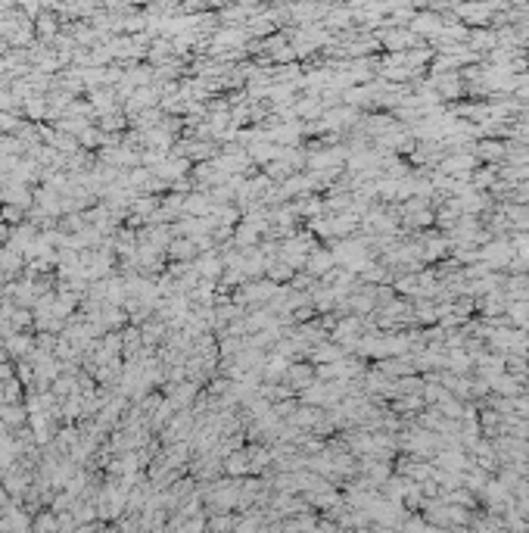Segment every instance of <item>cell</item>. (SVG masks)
<instances>
[{"instance_id":"cell-1","label":"cell","mask_w":529,"mask_h":533,"mask_svg":"<svg viewBox=\"0 0 529 533\" xmlns=\"http://www.w3.org/2000/svg\"><path fill=\"white\" fill-rule=\"evenodd\" d=\"M383 41H386V47H389V50H405V47L417 44V35H414V31L396 28V31H389V35H383Z\"/></svg>"},{"instance_id":"cell-2","label":"cell","mask_w":529,"mask_h":533,"mask_svg":"<svg viewBox=\"0 0 529 533\" xmlns=\"http://www.w3.org/2000/svg\"><path fill=\"white\" fill-rule=\"evenodd\" d=\"M470 41H473V47H477V50H486V47H495V44H499V38H495L492 31H483V28H479V31H473V35H470Z\"/></svg>"},{"instance_id":"cell-3","label":"cell","mask_w":529,"mask_h":533,"mask_svg":"<svg viewBox=\"0 0 529 533\" xmlns=\"http://www.w3.org/2000/svg\"><path fill=\"white\" fill-rule=\"evenodd\" d=\"M4 418H6V421H19L22 412H19V409H4Z\"/></svg>"}]
</instances>
